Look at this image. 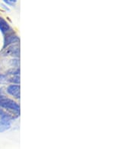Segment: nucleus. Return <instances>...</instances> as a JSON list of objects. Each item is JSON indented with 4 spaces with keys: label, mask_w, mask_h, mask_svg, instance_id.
<instances>
[{
    "label": "nucleus",
    "mask_w": 136,
    "mask_h": 149,
    "mask_svg": "<svg viewBox=\"0 0 136 149\" xmlns=\"http://www.w3.org/2000/svg\"><path fill=\"white\" fill-rule=\"evenodd\" d=\"M0 31L2 32L4 36L10 33V32L13 31L8 23L3 17H0Z\"/></svg>",
    "instance_id": "nucleus-5"
},
{
    "label": "nucleus",
    "mask_w": 136,
    "mask_h": 149,
    "mask_svg": "<svg viewBox=\"0 0 136 149\" xmlns=\"http://www.w3.org/2000/svg\"><path fill=\"white\" fill-rule=\"evenodd\" d=\"M20 74V69L17 67H13L12 69H9L6 72V75H8V74H11L13 76H15V75H19Z\"/></svg>",
    "instance_id": "nucleus-8"
},
{
    "label": "nucleus",
    "mask_w": 136,
    "mask_h": 149,
    "mask_svg": "<svg viewBox=\"0 0 136 149\" xmlns=\"http://www.w3.org/2000/svg\"><path fill=\"white\" fill-rule=\"evenodd\" d=\"M7 93L17 99H20V85L19 84H10L8 86Z\"/></svg>",
    "instance_id": "nucleus-4"
},
{
    "label": "nucleus",
    "mask_w": 136,
    "mask_h": 149,
    "mask_svg": "<svg viewBox=\"0 0 136 149\" xmlns=\"http://www.w3.org/2000/svg\"><path fill=\"white\" fill-rule=\"evenodd\" d=\"M2 56H11L16 57L17 59L20 56V46L19 44H15L6 47V49L2 50Z\"/></svg>",
    "instance_id": "nucleus-3"
},
{
    "label": "nucleus",
    "mask_w": 136,
    "mask_h": 149,
    "mask_svg": "<svg viewBox=\"0 0 136 149\" xmlns=\"http://www.w3.org/2000/svg\"><path fill=\"white\" fill-rule=\"evenodd\" d=\"M4 2H6V4H8V5H13V4L16 3V1L15 0H5Z\"/></svg>",
    "instance_id": "nucleus-12"
},
{
    "label": "nucleus",
    "mask_w": 136,
    "mask_h": 149,
    "mask_svg": "<svg viewBox=\"0 0 136 149\" xmlns=\"http://www.w3.org/2000/svg\"><path fill=\"white\" fill-rule=\"evenodd\" d=\"M11 63L13 66H16L17 68H18V66H19V60L18 59H14V60H11Z\"/></svg>",
    "instance_id": "nucleus-10"
},
{
    "label": "nucleus",
    "mask_w": 136,
    "mask_h": 149,
    "mask_svg": "<svg viewBox=\"0 0 136 149\" xmlns=\"http://www.w3.org/2000/svg\"><path fill=\"white\" fill-rule=\"evenodd\" d=\"M4 36H5V38H4V45L2 47V50L6 49V47L12 45L18 44L20 42V38L15 34L14 31L7 33Z\"/></svg>",
    "instance_id": "nucleus-2"
},
{
    "label": "nucleus",
    "mask_w": 136,
    "mask_h": 149,
    "mask_svg": "<svg viewBox=\"0 0 136 149\" xmlns=\"http://www.w3.org/2000/svg\"><path fill=\"white\" fill-rule=\"evenodd\" d=\"M11 120H0V133H3L11 127Z\"/></svg>",
    "instance_id": "nucleus-6"
},
{
    "label": "nucleus",
    "mask_w": 136,
    "mask_h": 149,
    "mask_svg": "<svg viewBox=\"0 0 136 149\" xmlns=\"http://www.w3.org/2000/svg\"><path fill=\"white\" fill-rule=\"evenodd\" d=\"M5 109L12 114L18 116L20 114V106L14 100L8 99L4 95L0 94V109Z\"/></svg>",
    "instance_id": "nucleus-1"
},
{
    "label": "nucleus",
    "mask_w": 136,
    "mask_h": 149,
    "mask_svg": "<svg viewBox=\"0 0 136 149\" xmlns=\"http://www.w3.org/2000/svg\"><path fill=\"white\" fill-rule=\"evenodd\" d=\"M6 74H0V83H4L5 81H7V78H6Z\"/></svg>",
    "instance_id": "nucleus-11"
},
{
    "label": "nucleus",
    "mask_w": 136,
    "mask_h": 149,
    "mask_svg": "<svg viewBox=\"0 0 136 149\" xmlns=\"http://www.w3.org/2000/svg\"><path fill=\"white\" fill-rule=\"evenodd\" d=\"M8 81L12 83V84H20V76L19 75L12 76L11 78H8Z\"/></svg>",
    "instance_id": "nucleus-9"
},
{
    "label": "nucleus",
    "mask_w": 136,
    "mask_h": 149,
    "mask_svg": "<svg viewBox=\"0 0 136 149\" xmlns=\"http://www.w3.org/2000/svg\"><path fill=\"white\" fill-rule=\"evenodd\" d=\"M15 117L10 115L9 113L7 111H5L4 109H0V120H11L12 119H15Z\"/></svg>",
    "instance_id": "nucleus-7"
}]
</instances>
